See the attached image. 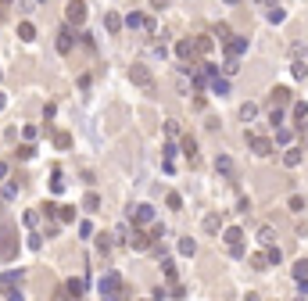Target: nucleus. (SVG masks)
Here are the masks:
<instances>
[{
	"mask_svg": "<svg viewBox=\"0 0 308 301\" xmlns=\"http://www.w3.org/2000/svg\"><path fill=\"white\" fill-rule=\"evenodd\" d=\"M97 290H100V297H126V283H122L119 273H104Z\"/></svg>",
	"mask_w": 308,
	"mask_h": 301,
	"instance_id": "1",
	"label": "nucleus"
},
{
	"mask_svg": "<svg viewBox=\"0 0 308 301\" xmlns=\"http://www.w3.org/2000/svg\"><path fill=\"white\" fill-rule=\"evenodd\" d=\"M22 280H25V273H22V269H8L4 276H0V297H18Z\"/></svg>",
	"mask_w": 308,
	"mask_h": 301,
	"instance_id": "2",
	"label": "nucleus"
},
{
	"mask_svg": "<svg viewBox=\"0 0 308 301\" xmlns=\"http://www.w3.org/2000/svg\"><path fill=\"white\" fill-rule=\"evenodd\" d=\"M126 247H133V251H150V237L140 230V226H129L126 230V240H122Z\"/></svg>",
	"mask_w": 308,
	"mask_h": 301,
	"instance_id": "3",
	"label": "nucleus"
},
{
	"mask_svg": "<svg viewBox=\"0 0 308 301\" xmlns=\"http://www.w3.org/2000/svg\"><path fill=\"white\" fill-rule=\"evenodd\" d=\"M226 247L233 258H244V230H237V226H229L226 230Z\"/></svg>",
	"mask_w": 308,
	"mask_h": 301,
	"instance_id": "4",
	"label": "nucleus"
},
{
	"mask_svg": "<svg viewBox=\"0 0 308 301\" xmlns=\"http://www.w3.org/2000/svg\"><path fill=\"white\" fill-rule=\"evenodd\" d=\"M65 18H68V25H83L86 22V4H83V0H68Z\"/></svg>",
	"mask_w": 308,
	"mask_h": 301,
	"instance_id": "5",
	"label": "nucleus"
},
{
	"mask_svg": "<svg viewBox=\"0 0 308 301\" xmlns=\"http://www.w3.org/2000/svg\"><path fill=\"white\" fill-rule=\"evenodd\" d=\"M247 147L254 150L258 158H269V155H273V140H265V136H258V133H247Z\"/></svg>",
	"mask_w": 308,
	"mask_h": 301,
	"instance_id": "6",
	"label": "nucleus"
},
{
	"mask_svg": "<svg viewBox=\"0 0 308 301\" xmlns=\"http://www.w3.org/2000/svg\"><path fill=\"white\" fill-rule=\"evenodd\" d=\"M129 79H133L136 86H143V90H150V86H154V75H150V68H147V65H133V68H129Z\"/></svg>",
	"mask_w": 308,
	"mask_h": 301,
	"instance_id": "7",
	"label": "nucleus"
},
{
	"mask_svg": "<svg viewBox=\"0 0 308 301\" xmlns=\"http://www.w3.org/2000/svg\"><path fill=\"white\" fill-rule=\"evenodd\" d=\"M150 219H154V208H150V205H136V208H129V222H133V226H147Z\"/></svg>",
	"mask_w": 308,
	"mask_h": 301,
	"instance_id": "8",
	"label": "nucleus"
},
{
	"mask_svg": "<svg viewBox=\"0 0 308 301\" xmlns=\"http://www.w3.org/2000/svg\"><path fill=\"white\" fill-rule=\"evenodd\" d=\"M294 101V93L287 86H273V93H269V108H287Z\"/></svg>",
	"mask_w": 308,
	"mask_h": 301,
	"instance_id": "9",
	"label": "nucleus"
},
{
	"mask_svg": "<svg viewBox=\"0 0 308 301\" xmlns=\"http://www.w3.org/2000/svg\"><path fill=\"white\" fill-rule=\"evenodd\" d=\"M61 290H65V297H83V294H86V280L72 276V280H65V283H61Z\"/></svg>",
	"mask_w": 308,
	"mask_h": 301,
	"instance_id": "10",
	"label": "nucleus"
},
{
	"mask_svg": "<svg viewBox=\"0 0 308 301\" xmlns=\"http://www.w3.org/2000/svg\"><path fill=\"white\" fill-rule=\"evenodd\" d=\"M72 47H75L72 25H61V29H58V51H61V54H72Z\"/></svg>",
	"mask_w": 308,
	"mask_h": 301,
	"instance_id": "11",
	"label": "nucleus"
},
{
	"mask_svg": "<svg viewBox=\"0 0 308 301\" xmlns=\"http://www.w3.org/2000/svg\"><path fill=\"white\" fill-rule=\"evenodd\" d=\"M176 54H179L183 61H197V58H201V54H197V43H194V40H179V43H176Z\"/></svg>",
	"mask_w": 308,
	"mask_h": 301,
	"instance_id": "12",
	"label": "nucleus"
},
{
	"mask_svg": "<svg viewBox=\"0 0 308 301\" xmlns=\"http://www.w3.org/2000/svg\"><path fill=\"white\" fill-rule=\"evenodd\" d=\"M247 51V40H244V36H229V40H226V54L229 58H240Z\"/></svg>",
	"mask_w": 308,
	"mask_h": 301,
	"instance_id": "13",
	"label": "nucleus"
},
{
	"mask_svg": "<svg viewBox=\"0 0 308 301\" xmlns=\"http://www.w3.org/2000/svg\"><path fill=\"white\" fill-rule=\"evenodd\" d=\"M11 240H15L11 230H0V258H11V255H15V244H11Z\"/></svg>",
	"mask_w": 308,
	"mask_h": 301,
	"instance_id": "14",
	"label": "nucleus"
},
{
	"mask_svg": "<svg viewBox=\"0 0 308 301\" xmlns=\"http://www.w3.org/2000/svg\"><path fill=\"white\" fill-rule=\"evenodd\" d=\"M208 86H212V93H215V97H226V93H229V79H222V75L208 79Z\"/></svg>",
	"mask_w": 308,
	"mask_h": 301,
	"instance_id": "15",
	"label": "nucleus"
},
{
	"mask_svg": "<svg viewBox=\"0 0 308 301\" xmlns=\"http://www.w3.org/2000/svg\"><path fill=\"white\" fill-rule=\"evenodd\" d=\"M122 25H129V29H143V25H147V15H140V11H129V15L122 18Z\"/></svg>",
	"mask_w": 308,
	"mask_h": 301,
	"instance_id": "16",
	"label": "nucleus"
},
{
	"mask_svg": "<svg viewBox=\"0 0 308 301\" xmlns=\"http://www.w3.org/2000/svg\"><path fill=\"white\" fill-rule=\"evenodd\" d=\"M194 43H197V54L204 58V54H212V47H215V36H194Z\"/></svg>",
	"mask_w": 308,
	"mask_h": 301,
	"instance_id": "17",
	"label": "nucleus"
},
{
	"mask_svg": "<svg viewBox=\"0 0 308 301\" xmlns=\"http://www.w3.org/2000/svg\"><path fill=\"white\" fill-rule=\"evenodd\" d=\"M301 155H304L301 147H290L287 155H283V165H287V169H297V165H301Z\"/></svg>",
	"mask_w": 308,
	"mask_h": 301,
	"instance_id": "18",
	"label": "nucleus"
},
{
	"mask_svg": "<svg viewBox=\"0 0 308 301\" xmlns=\"http://www.w3.org/2000/svg\"><path fill=\"white\" fill-rule=\"evenodd\" d=\"M179 143H183V155H186L190 162H194V158H197V140H194V136H183Z\"/></svg>",
	"mask_w": 308,
	"mask_h": 301,
	"instance_id": "19",
	"label": "nucleus"
},
{
	"mask_svg": "<svg viewBox=\"0 0 308 301\" xmlns=\"http://www.w3.org/2000/svg\"><path fill=\"white\" fill-rule=\"evenodd\" d=\"M65 186H68V183H65V172H61V169H54V172H50V190H54V194H61Z\"/></svg>",
	"mask_w": 308,
	"mask_h": 301,
	"instance_id": "20",
	"label": "nucleus"
},
{
	"mask_svg": "<svg viewBox=\"0 0 308 301\" xmlns=\"http://www.w3.org/2000/svg\"><path fill=\"white\" fill-rule=\"evenodd\" d=\"M265 258H269V266H280V262H283V251H280L276 244H265Z\"/></svg>",
	"mask_w": 308,
	"mask_h": 301,
	"instance_id": "21",
	"label": "nucleus"
},
{
	"mask_svg": "<svg viewBox=\"0 0 308 301\" xmlns=\"http://www.w3.org/2000/svg\"><path fill=\"white\" fill-rule=\"evenodd\" d=\"M104 29H108V32H119V29H122V18L115 15V11H108V15H104Z\"/></svg>",
	"mask_w": 308,
	"mask_h": 301,
	"instance_id": "22",
	"label": "nucleus"
},
{
	"mask_svg": "<svg viewBox=\"0 0 308 301\" xmlns=\"http://www.w3.org/2000/svg\"><path fill=\"white\" fill-rule=\"evenodd\" d=\"M204 230H208V233H219V230H222V215H215V212L204 215Z\"/></svg>",
	"mask_w": 308,
	"mask_h": 301,
	"instance_id": "23",
	"label": "nucleus"
},
{
	"mask_svg": "<svg viewBox=\"0 0 308 301\" xmlns=\"http://www.w3.org/2000/svg\"><path fill=\"white\" fill-rule=\"evenodd\" d=\"M162 273H165V280H169V283H176L179 269H176V262H172V258H165V262H162Z\"/></svg>",
	"mask_w": 308,
	"mask_h": 301,
	"instance_id": "24",
	"label": "nucleus"
},
{
	"mask_svg": "<svg viewBox=\"0 0 308 301\" xmlns=\"http://www.w3.org/2000/svg\"><path fill=\"white\" fill-rule=\"evenodd\" d=\"M283 18H287V11H283L280 4H269V22H273V25H280Z\"/></svg>",
	"mask_w": 308,
	"mask_h": 301,
	"instance_id": "25",
	"label": "nucleus"
},
{
	"mask_svg": "<svg viewBox=\"0 0 308 301\" xmlns=\"http://www.w3.org/2000/svg\"><path fill=\"white\" fill-rule=\"evenodd\" d=\"M18 36L22 40H36V25L32 22H18Z\"/></svg>",
	"mask_w": 308,
	"mask_h": 301,
	"instance_id": "26",
	"label": "nucleus"
},
{
	"mask_svg": "<svg viewBox=\"0 0 308 301\" xmlns=\"http://www.w3.org/2000/svg\"><path fill=\"white\" fill-rule=\"evenodd\" d=\"M276 240V233H273V226H262V230H258V244L265 247V244H273Z\"/></svg>",
	"mask_w": 308,
	"mask_h": 301,
	"instance_id": "27",
	"label": "nucleus"
},
{
	"mask_svg": "<svg viewBox=\"0 0 308 301\" xmlns=\"http://www.w3.org/2000/svg\"><path fill=\"white\" fill-rule=\"evenodd\" d=\"M29 158H36V147H32V140L18 147V162H29Z\"/></svg>",
	"mask_w": 308,
	"mask_h": 301,
	"instance_id": "28",
	"label": "nucleus"
},
{
	"mask_svg": "<svg viewBox=\"0 0 308 301\" xmlns=\"http://www.w3.org/2000/svg\"><path fill=\"white\" fill-rule=\"evenodd\" d=\"M215 169H219L222 176H229V172H233V162H229L226 155H219V158H215Z\"/></svg>",
	"mask_w": 308,
	"mask_h": 301,
	"instance_id": "29",
	"label": "nucleus"
},
{
	"mask_svg": "<svg viewBox=\"0 0 308 301\" xmlns=\"http://www.w3.org/2000/svg\"><path fill=\"white\" fill-rule=\"evenodd\" d=\"M54 147H58V150H68V147H72V136H68V133H54Z\"/></svg>",
	"mask_w": 308,
	"mask_h": 301,
	"instance_id": "30",
	"label": "nucleus"
},
{
	"mask_svg": "<svg viewBox=\"0 0 308 301\" xmlns=\"http://www.w3.org/2000/svg\"><path fill=\"white\" fill-rule=\"evenodd\" d=\"M97 208H100V197L97 194H86L83 197V212H97Z\"/></svg>",
	"mask_w": 308,
	"mask_h": 301,
	"instance_id": "31",
	"label": "nucleus"
},
{
	"mask_svg": "<svg viewBox=\"0 0 308 301\" xmlns=\"http://www.w3.org/2000/svg\"><path fill=\"white\" fill-rule=\"evenodd\" d=\"M58 222H75V208H72V205L58 208Z\"/></svg>",
	"mask_w": 308,
	"mask_h": 301,
	"instance_id": "32",
	"label": "nucleus"
},
{
	"mask_svg": "<svg viewBox=\"0 0 308 301\" xmlns=\"http://www.w3.org/2000/svg\"><path fill=\"white\" fill-rule=\"evenodd\" d=\"M229 36H233V32H229V25H226V22H219V25H215V40H219V43H226Z\"/></svg>",
	"mask_w": 308,
	"mask_h": 301,
	"instance_id": "33",
	"label": "nucleus"
},
{
	"mask_svg": "<svg viewBox=\"0 0 308 301\" xmlns=\"http://www.w3.org/2000/svg\"><path fill=\"white\" fill-rule=\"evenodd\" d=\"M222 72H226V75H237V72H240V58H226Z\"/></svg>",
	"mask_w": 308,
	"mask_h": 301,
	"instance_id": "34",
	"label": "nucleus"
},
{
	"mask_svg": "<svg viewBox=\"0 0 308 301\" xmlns=\"http://www.w3.org/2000/svg\"><path fill=\"white\" fill-rule=\"evenodd\" d=\"M251 269H258V273H262V269H269V258H265V251H262V255H251Z\"/></svg>",
	"mask_w": 308,
	"mask_h": 301,
	"instance_id": "35",
	"label": "nucleus"
},
{
	"mask_svg": "<svg viewBox=\"0 0 308 301\" xmlns=\"http://www.w3.org/2000/svg\"><path fill=\"white\" fill-rule=\"evenodd\" d=\"M294 119H297V122L308 119V104H304V101H294Z\"/></svg>",
	"mask_w": 308,
	"mask_h": 301,
	"instance_id": "36",
	"label": "nucleus"
},
{
	"mask_svg": "<svg viewBox=\"0 0 308 301\" xmlns=\"http://www.w3.org/2000/svg\"><path fill=\"white\" fill-rule=\"evenodd\" d=\"M194 251H197V244L190 240V237H183V240H179V255H194Z\"/></svg>",
	"mask_w": 308,
	"mask_h": 301,
	"instance_id": "37",
	"label": "nucleus"
},
{
	"mask_svg": "<svg viewBox=\"0 0 308 301\" xmlns=\"http://www.w3.org/2000/svg\"><path fill=\"white\" fill-rule=\"evenodd\" d=\"M308 276V262L301 258V262H294V280H304Z\"/></svg>",
	"mask_w": 308,
	"mask_h": 301,
	"instance_id": "38",
	"label": "nucleus"
},
{
	"mask_svg": "<svg viewBox=\"0 0 308 301\" xmlns=\"http://www.w3.org/2000/svg\"><path fill=\"white\" fill-rule=\"evenodd\" d=\"M290 72H294V79H304V75H308V65H304V61H294Z\"/></svg>",
	"mask_w": 308,
	"mask_h": 301,
	"instance_id": "39",
	"label": "nucleus"
},
{
	"mask_svg": "<svg viewBox=\"0 0 308 301\" xmlns=\"http://www.w3.org/2000/svg\"><path fill=\"white\" fill-rule=\"evenodd\" d=\"M97 251H104V255L111 251V237L108 233H97Z\"/></svg>",
	"mask_w": 308,
	"mask_h": 301,
	"instance_id": "40",
	"label": "nucleus"
},
{
	"mask_svg": "<svg viewBox=\"0 0 308 301\" xmlns=\"http://www.w3.org/2000/svg\"><path fill=\"white\" fill-rule=\"evenodd\" d=\"M254 115H258V108H254V104H244V108H240V119H244V122H251Z\"/></svg>",
	"mask_w": 308,
	"mask_h": 301,
	"instance_id": "41",
	"label": "nucleus"
},
{
	"mask_svg": "<svg viewBox=\"0 0 308 301\" xmlns=\"http://www.w3.org/2000/svg\"><path fill=\"white\" fill-rule=\"evenodd\" d=\"M25 244H29L32 251H40V247H43V237H40V233H29V237H25Z\"/></svg>",
	"mask_w": 308,
	"mask_h": 301,
	"instance_id": "42",
	"label": "nucleus"
},
{
	"mask_svg": "<svg viewBox=\"0 0 308 301\" xmlns=\"http://www.w3.org/2000/svg\"><path fill=\"white\" fill-rule=\"evenodd\" d=\"M18 183H22V179H11V183L4 186V201H11V197L18 194Z\"/></svg>",
	"mask_w": 308,
	"mask_h": 301,
	"instance_id": "43",
	"label": "nucleus"
},
{
	"mask_svg": "<svg viewBox=\"0 0 308 301\" xmlns=\"http://www.w3.org/2000/svg\"><path fill=\"white\" fill-rule=\"evenodd\" d=\"M58 230H61V222H58V219H47V230H43V237H58Z\"/></svg>",
	"mask_w": 308,
	"mask_h": 301,
	"instance_id": "44",
	"label": "nucleus"
},
{
	"mask_svg": "<svg viewBox=\"0 0 308 301\" xmlns=\"http://www.w3.org/2000/svg\"><path fill=\"white\" fill-rule=\"evenodd\" d=\"M269 122H273V126H283V108H273V111H269Z\"/></svg>",
	"mask_w": 308,
	"mask_h": 301,
	"instance_id": "45",
	"label": "nucleus"
},
{
	"mask_svg": "<svg viewBox=\"0 0 308 301\" xmlns=\"http://www.w3.org/2000/svg\"><path fill=\"white\" fill-rule=\"evenodd\" d=\"M40 215H43V219H58V205H50V201H47V205L40 208Z\"/></svg>",
	"mask_w": 308,
	"mask_h": 301,
	"instance_id": "46",
	"label": "nucleus"
},
{
	"mask_svg": "<svg viewBox=\"0 0 308 301\" xmlns=\"http://www.w3.org/2000/svg\"><path fill=\"white\" fill-rule=\"evenodd\" d=\"M25 226L36 230V226H40V212H25Z\"/></svg>",
	"mask_w": 308,
	"mask_h": 301,
	"instance_id": "47",
	"label": "nucleus"
},
{
	"mask_svg": "<svg viewBox=\"0 0 308 301\" xmlns=\"http://www.w3.org/2000/svg\"><path fill=\"white\" fill-rule=\"evenodd\" d=\"M290 140H294L290 129H276V143H290Z\"/></svg>",
	"mask_w": 308,
	"mask_h": 301,
	"instance_id": "48",
	"label": "nucleus"
},
{
	"mask_svg": "<svg viewBox=\"0 0 308 301\" xmlns=\"http://www.w3.org/2000/svg\"><path fill=\"white\" fill-rule=\"evenodd\" d=\"M287 205H290V212H301V208H304V197H301V194H294Z\"/></svg>",
	"mask_w": 308,
	"mask_h": 301,
	"instance_id": "49",
	"label": "nucleus"
},
{
	"mask_svg": "<svg viewBox=\"0 0 308 301\" xmlns=\"http://www.w3.org/2000/svg\"><path fill=\"white\" fill-rule=\"evenodd\" d=\"M165 205L176 212V208H183V197H179V194H169V201H165Z\"/></svg>",
	"mask_w": 308,
	"mask_h": 301,
	"instance_id": "50",
	"label": "nucleus"
},
{
	"mask_svg": "<svg viewBox=\"0 0 308 301\" xmlns=\"http://www.w3.org/2000/svg\"><path fill=\"white\" fill-rule=\"evenodd\" d=\"M22 133H25V140H36V136H40V129H36V126H25Z\"/></svg>",
	"mask_w": 308,
	"mask_h": 301,
	"instance_id": "51",
	"label": "nucleus"
},
{
	"mask_svg": "<svg viewBox=\"0 0 308 301\" xmlns=\"http://www.w3.org/2000/svg\"><path fill=\"white\" fill-rule=\"evenodd\" d=\"M165 133L169 136H179V122H165Z\"/></svg>",
	"mask_w": 308,
	"mask_h": 301,
	"instance_id": "52",
	"label": "nucleus"
},
{
	"mask_svg": "<svg viewBox=\"0 0 308 301\" xmlns=\"http://www.w3.org/2000/svg\"><path fill=\"white\" fill-rule=\"evenodd\" d=\"M297 290H301V297L308 294V276H304V280H297Z\"/></svg>",
	"mask_w": 308,
	"mask_h": 301,
	"instance_id": "53",
	"label": "nucleus"
},
{
	"mask_svg": "<svg viewBox=\"0 0 308 301\" xmlns=\"http://www.w3.org/2000/svg\"><path fill=\"white\" fill-rule=\"evenodd\" d=\"M0 179H8V162H0Z\"/></svg>",
	"mask_w": 308,
	"mask_h": 301,
	"instance_id": "54",
	"label": "nucleus"
},
{
	"mask_svg": "<svg viewBox=\"0 0 308 301\" xmlns=\"http://www.w3.org/2000/svg\"><path fill=\"white\" fill-rule=\"evenodd\" d=\"M150 4H154V8H158V11H162V8L169 4V0H150Z\"/></svg>",
	"mask_w": 308,
	"mask_h": 301,
	"instance_id": "55",
	"label": "nucleus"
},
{
	"mask_svg": "<svg viewBox=\"0 0 308 301\" xmlns=\"http://www.w3.org/2000/svg\"><path fill=\"white\" fill-rule=\"evenodd\" d=\"M4 108H8V97H4V93H0V111H4Z\"/></svg>",
	"mask_w": 308,
	"mask_h": 301,
	"instance_id": "56",
	"label": "nucleus"
},
{
	"mask_svg": "<svg viewBox=\"0 0 308 301\" xmlns=\"http://www.w3.org/2000/svg\"><path fill=\"white\" fill-rule=\"evenodd\" d=\"M301 133H308V119H304V122H301Z\"/></svg>",
	"mask_w": 308,
	"mask_h": 301,
	"instance_id": "57",
	"label": "nucleus"
},
{
	"mask_svg": "<svg viewBox=\"0 0 308 301\" xmlns=\"http://www.w3.org/2000/svg\"><path fill=\"white\" fill-rule=\"evenodd\" d=\"M0 4H15V0H0Z\"/></svg>",
	"mask_w": 308,
	"mask_h": 301,
	"instance_id": "58",
	"label": "nucleus"
},
{
	"mask_svg": "<svg viewBox=\"0 0 308 301\" xmlns=\"http://www.w3.org/2000/svg\"><path fill=\"white\" fill-rule=\"evenodd\" d=\"M262 4H276V0H262Z\"/></svg>",
	"mask_w": 308,
	"mask_h": 301,
	"instance_id": "59",
	"label": "nucleus"
},
{
	"mask_svg": "<svg viewBox=\"0 0 308 301\" xmlns=\"http://www.w3.org/2000/svg\"><path fill=\"white\" fill-rule=\"evenodd\" d=\"M226 4H240V0H226Z\"/></svg>",
	"mask_w": 308,
	"mask_h": 301,
	"instance_id": "60",
	"label": "nucleus"
}]
</instances>
